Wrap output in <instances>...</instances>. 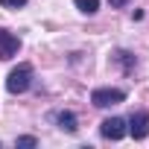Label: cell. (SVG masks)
<instances>
[{
  "instance_id": "6da1fadb",
  "label": "cell",
  "mask_w": 149,
  "mask_h": 149,
  "mask_svg": "<svg viewBox=\"0 0 149 149\" xmlns=\"http://www.w3.org/2000/svg\"><path fill=\"white\" fill-rule=\"evenodd\" d=\"M32 82V67L29 64H18L9 76H6V91L9 94H24Z\"/></svg>"
},
{
  "instance_id": "7a4b0ae2",
  "label": "cell",
  "mask_w": 149,
  "mask_h": 149,
  "mask_svg": "<svg viewBox=\"0 0 149 149\" xmlns=\"http://www.w3.org/2000/svg\"><path fill=\"white\" fill-rule=\"evenodd\" d=\"M126 100V94L120 91V88H97L94 94H91V102L97 105V108H111V105H120Z\"/></svg>"
},
{
  "instance_id": "3957f363",
  "label": "cell",
  "mask_w": 149,
  "mask_h": 149,
  "mask_svg": "<svg viewBox=\"0 0 149 149\" xmlns=\"http://www.w3.org/2000/svg\"><path fill=\"white\" fill-rule=\"evenodd\" d=\"M134 140H143L146 134H149V114L146 111H134L132 114V120H129V129H126Z\"/></svg>"
},
{
  "instance_id": "277c9868",
  "label": "cell",
  "mask_w": 149,
  "mask_h": 149,
  "mask_svg": "<svg viewBox=\"0 0 149 149\" xmlns=\"http://www.w3.org/2000/svg\"><path fill=\"white\" fill-rule=\"evenodd\" d=\"M100 132H102V137H108V140H120V137L126 134V120H123V117H108V120H102Z\"/></svg>"
},
{
  "instance_id": "5b68a950",
  "label": "cell",
  "mask_w": 149,
  "mask_h": 149,
  "mask_svg": "<svg viewBox=\"0 0 149 149\" xmlns=\"http://www.w3.org/2000/svg\"><path fill=\"white\" fill-rule=\"evenodd\" d=\"M18 50H21V41H18V35H12V32H6V29H0V61L12 58Z\"/></svg>"
},
{
  "instance_id": "8992f818",
  "label": "cell",
  "mask_w": 149,
  "mask_h": 149,
  "mask_svg": "<svg viewBox=\"0 0 149 149\" xmlns=\"http://www.w3.org/2000/svg\"><path fill=\"white\" fill-rule=\"evenodd\" d=\"M56 123H58L64 132H70V134L79 129V126H76V114H73V111H61V114H56Z\"/></svg>"
},
{
  "instance_id": "52a82bcc",
  "label": "cell",
  "mask_w": 149,
  "mask_h": 149,
  "mask_svg": "<svg viewBox=\"0 0 149 149\" xmlns=\"http://www.w3.org/2000/svg\"><path fill=\"white\" fill-rule=\"evenodd\" d=\"M73 3H76V9L85 12V15H94L100 9V0H73Z\"/></svg>"
},
{
  "instance_id": "ba28073f",
  "label": "cell",
  "mask_w": 149,
  "mask_h": 149,
  "mask_svg": "<svg viewBox=\"0 0 149 149\" xmlns=\"http://www.w3.org/2000/svg\"><path fill=\"white\" fill-rule=\"evenodd\" d=\"M117 58H120V61H123V67H126V70H132V67H134V64H137V61H134V58H132V53H117Z\"/></svg>"
},
{
  "instance_id": "9c48e42d",
  "label": "cell",
  "mask_w": 149,
  "mask_h": 149,
  "mask_svg": "<svg viewBox=\"0 0 149 149\" xmlns=\"http://www.w3.org/2000/svg\"><path fill=\"white\" fill-rule=\"evenodd\" d=\"M0 3H3L6 9H21V6L26 3V0H0Z\"/></svg>"
},
{
  "instance_id": "30bf717a",
  "label": "cell",
  "mask_w": 149,
  "mask_h": 149,
  "mask_svg": "<svg viewBox=\"0 0 149 149\" xmlns=\"http://www.w3.org/2000/svg\"><path fill=\"white\" fill-rule=\"evenodd\" d=\"M18 146H38L35 137H18Z\"/></svg>"
},
{
  "instance_id": "8fae6325",
  "label": "cell",
  "mask_w": 149,
  "mask_h": 149,
  "mask_svg": "<svg viewBox=\"0 0 149 149\" xmlns=\"http://www.w3.org/2000/svg\"><path fill=\"white\" fill-rule=\"evenodd\" d=\"M108 3H111V6H126L129 0H108Z\"/></svg>"
}]
</instances>
